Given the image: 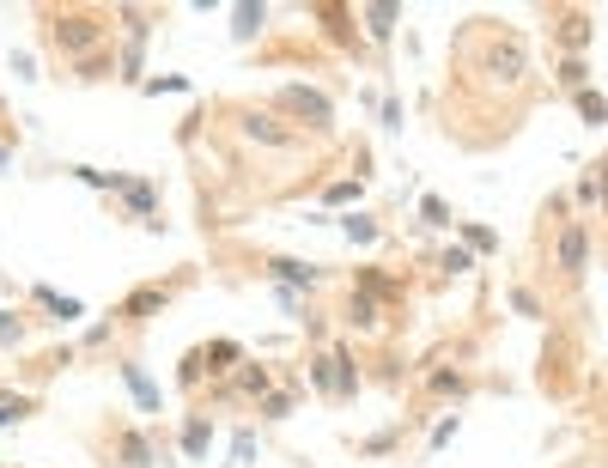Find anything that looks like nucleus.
Returning a JSON list of instances; mask_svg holds the SVG:
<instances>
[{"mask_svg": "<svg viewBox=\"0 0 608 468\" xmlns=\"http://www.w3.org/2000/svg\"><path fill=\"white\" fill-rule=\"evenodd\" d=\"M390 444H396V432H377V438H365V456H384Z\"/></svg>", "mask_w": 608, "mask_h": 468, "instance_id": "58836bf2", "label": "nucleus"}, {"mask_svg": "<svg viewBox=\"0 0 608 468\" xmlns=\"http://www.w3.org/2000/svg\"><path fill=\"white\" fill-rule=\"evenodd\" d=\"M329 365H335V402H353L359 396V359L347 347H329Z\"/></svg>", "mask_w": 608, "mask_h": 468, "instance_id": "9b49d317", "label": "nucleus"}, {"mask_svg": "<svg viewBox=\"0 0 608 468\" xmlns=\"http://www.w3.org/2000/svg\"><path fill=\"white\" fill-rule=\"evenodd\" d=\"M420 219H426L432 231H450V225H456V219H450V201H444V195H420Z\"/></svg>", "mask_w": 608, "mask_h": 468, "instance_id": "393cba45", "label": "nucleus"}, {"mask_svg": "<svg viewBox=\"0 0 608 468\" xmlns=\"http://www.w3.org/2000/svg\"><path fill=\"white\" fill-rule=\"evenodd\" d=\"M31 298H37V304L49 310L55 323H73V317H80V298H61L55 286H31Z\"/></svg>", "mask_w": 608, "mask_h": 468, "instance_id": "f3484780", "label": "nucleus"}, {"mask_svg": "<svg viewBox=\"0 0 608 468\" xmlns=\"http://www.w3.org/2000/svg\"><path fill=\"white\" fill-rule=\"evenodd\" d=\"M165 304H171V286H134V292L116 304V323H146V317H159Z\"/></svg>", "mask_w": 608, "mask_h": 468, "instance_id": "39448f33", "label": "nucleus"}, {"mask_svg": "<svg viewBox=\"0 0 608 468\" xmlns=\"http://www.w3.org/2000/svg\"><path fill=\"white\" fill-rule=\"evenodd\" d=\"M596 183H602V195H608V152H602V177H596Z\"/></svg>", "mask_w": 608, "mask_h": 468, "instance_id": "a19ab883", "label": "nucleus"}, {"mask_svg": "<svg viewBox=\"0 0 608 468\" xmlns=\"http://www.w3.org/2000/svg\"><path fill=\"white\" fill-rule=\"evenodd\" d=\"M25 414H37V396H19V389H0V426H13V420H25Z\"/></svg>", "mask_w": 608, "mask_h": 468, "instance_id": "4be33fe9", "label": "nucleus"}, {"mask_svg": "<svg viewBox=\"0 0 608 468\" xmlns=\"http://www.w3.org/2000/svg\"><path fill=\"white\" fill-rule=\"evenodd\" d=\"M353 292H365V298H377V304H384V298H402V286L384 280L377 268H359V274H353Z\"/></svg>", "mask_w": 608, "mask_h": 468, "instance_id": "aec40b11", "label": "nucleus"}, {"mask_svg": "<svg viewBox=\"0 0 608 468\" xmlns=\"http://www.w3.org/2000/svg\"><path fill=\"white\" fill-rule=\"evenodd\" d=\"M122 383L134 389V402H140V414H159V389H152V377H146V371H140L134 359L122 365Z\"/></svg>", "mask_w": 608, "mask_h": 468, "instance_id": "dca6fc26", "label": "nucleus"}, {"mask_svg": "<svg viewBox=\"0 0 608 468\" xmlns=\"http://www.w3.org/2000/svg\"><path fill=\"white\" fill-rule=\"evenodd\" d=\"M341 231H347V244H377V219L371 213H347Z\"/></svg>", "mask_w": 608, "mask_h": 468, "instance_id": "a878e982", "label": "nucleus"}, {"mask_svg": "<svg viewBox=\"0 0 608 468\" xmlns=\"http://www.w3.org/2000/svg\"><path fill=\"white\" fill-rule=\"evenodd\" d=\"M256 414H262V420H286V414H292V396H286V389H268V396L256 402Z\"/></svg>", "mask_w": 608, "mask_h": 468, "instance_id": "c85d7f7f", "label": "nucleus"}, {"mask_svg": "<svg viewBox=\"0 0 608 468\" xmlns=\"http://www.w3.org/2000/svg\"><path fill=\"white\" fill-rule=\"evenodd\" d=\"M140 49H146V43H128V49H122V80H140Z\"/></svg>", "mask_w": 608, "mask_h": 468, "instance_id": "e433bc0d", "label": "nucleus"}, {"mask_svg": "<svg viewBox=\"0 0 608 468\" xmlns=\"http://www.w3.org/2000/svg\"><path fill=\"white\" fill-rule=\"evenodd\" d=\"M177 444H183V456H189V462H201V456H207V444H213V420H207V414H183Z\"/></svg>", "mask_w": 608, "mask_h": 468, "instance_id": "9d476101", "label": "nucleus"}, {"mask_svg": "<svg viewBox=\"0 0 608 468\" xmlns=\"http://www.w3.org/2000/svg\"><path fill=\"white\" fill-rule=\"evenodd\" d=\"M450 438H456V414H450V420H438V432H432V450H438V444H450Z\"/></svg>", "mask_w": 608, "mask_h": 468, "instance_id": "ea45409f", "label": "nucleus"}, {"mask_svg": "<svg viewBox=\"0 0 608 468\" xmlns=\"http://www.w3.org/2000/svg\"><path fill=\"white\" fill-rule=\"evenodd\" d=\"M554 268H560L566 280H584V268H590V225H584V219H566V225H560Z\"/></svg>", "mask_w": 608, "mask_h": 468, "instance_id": "7ed1b4c3", "label": "nucleus"}, {"mask_svg": "<svg viewBox=\"0 0 608 468\" xmlns=\"http://www.w3.org/2000/svg\"><path fill=\"white\" fill-rule=\"evenodd\" d=\"M347 323H353L359 335H371L377 323H384V317H377V298H365V292H347Z\"/></svg>", "mask_w": 608, "mask_h": 468, "instance_id": "6ab92c4d", "label": "nucleus"}, {"mask_svg": "<svg viewBox=\"0 0 608 468\" xmlns=\"http://www.w3.org/2000/svg\"><path fill=\"white\" fill-rule=\"evenodd\" d=\"M268 383H274V377H268V365L244 359V365H238V377L225 383V396H256V402H262V396H268Z\"/></svg>", "mask_w": 608, "mask_h": 468, "instance_id": "f8f14e48", "label": "nucleus"}, {"mask_svg": "<svg viewBox=\"0 0 608 468\" xmlns=\"http://www.w3.org/2000/svg\"><path fill=\"white\" fill-rule=\"evenodd\" d=\"M438 268H444V274H469V268H475V256H469V250H463V244H450V250H444V262H438Z\"/></svg>", "mask_w": 608, "mask_h": 468, "instance_id": "72a5a7b5", "label": "nucleus"}, {"mask_svg": "<svg viewBox=\"0 0 608 468\" xmlns=\"http://www.w3.org/2000/svg\"><path fill=\"white\" fill-rule=\"evenodd\" d=\"M560 25H554V37H560V49L566 55H584L590 49V37H596V25H590V13H578V7H566V13H554Z\"/></svg>", "mask_w": 608, "mask_h": 468, "instance_id": "0eeeda50", "label": "nucleus"}, {"mask_svg": "<svg viewBox=\"0 0 608 468\" xmlns=\"http://www.w3.org/2000/svg\"><path fill=\"white\" fill-rule=\"evenodd\" d=\"M572 201H578V207H590V201H602V183H596V177H578V189H572Z\"/></svg>", "mask_w": 608, "mask_h": 468, "instance_id": "c9c22d12", "label": "nucleus"}, {"mask_svg": "<svg viewBox=\"0 0 608 468\" xmlns=\"http://www.w3.org/2000/svg\"><path fill=\"white\" fill-rule=\"evenodd\" d=\"M244 134L262 146H292V128H280V116H268V110H244Z\"/></svg>", "mask_w": 608, "mask_h": 468, "instance_id": "1a4fd4ad", "label": "nucleus"}, {"mask_svg": "<svg viewBox=\"0 0 608 468\" xmlns=\"http://www.w3.org/2000/svg\"><path fill=\"white\" fill-rule=\"evenodd\" d=\"M359 19H365V31H371L377 43H384V37L396 31V19H402V7H396V0H377V7H359Z\"/></svg>", "mask_w": 608, "mask_h": 468, "instance_id": "2eb2a0df", "label": "nucleus"}, {"mask_svg": "<svg viewBox=\"0 0 608 468\" xmlns=\"http://www.w3.org/2000/svg\"><path fill=\"white\" fill-rule=\"evenodd\" d=\"M311 383H317V389H323V396L335 402V365H329V347H323V353L311 359Z\"/></svg>", "mask_w": 608, "mask_h": 468, "instance_id": "c756f323", "label": "nucleus"}, {"mask_svg": "<svg viewBox=\"0 0 608 468\" xmlns=\"http://www.w3.org/2000/svg\"><path fill=\"white\" fill-rule=\"evenodd\" d=\"M262 268H268L274 286H286V292H317V286H323V268H317V262H298V256H268Z\"/></svg>", "mask_w": 608, "mask_h": 468, "instance_id": "20e7f679", "label": "nucleus"}, {"mask_svg": "<svg viewBox=\"0 0 608 468\" xmlns=\"http://www.w3.org/2000/svg\"><path fill=\"white\" fill-rule=\"evenodd\" d=\"M456 231H463V250H469V256H493V250H499V238H493L487 225H463V219H456Z\"/></svg>", "mask_w": 608, "mask_h": 468, "instance_id": "5701e85b", "label": "nucleus"}, {"mask_svg": "<svg viewBox=\"0 0 608 468\" xmlns=\"http://www.w3.org/2000/svg\"><path fill=\"white\" fill-rule=\"evenodd\" d=\"M572 104H578V116H584V122H608V98H602V92H590V86H584V92H572Z\"/></svg>", "mask_w": 608, "mask_h": 468, "instance_id": "bb28decb", "label": "nucleus"}, {"mask_svg": "<svg viewBox=\"0 0 608 468\" xmlns=\"http://www.w3.org/2000/svg\"><path fill=\"white\" fill-rule=\"evenodd\" d=\"M426 389H432V396H450V402H463L475 383H469V371H456V365H438V371L426 377Z\"/></svg>", "mask_w": 608, "mask_h": 468, "instance_id": "4468645a", "label": "nucleus"}, {"mask_svg": "<svg viewBox=\"0 0 608 468\" xmlns=\"http://www.w3.org/2000/svg\"><path fill=\"white\" fill-rule=\"evenodd\" d=\"M560 86H566V92H584V86H590L584 55H566V61H560Z\"/></svg>", "mask_w": 608, "mask_h": 468, "instance_id": "cd10ccee", "label": "nucleus"}, {"mask_svg": "<svg viewBox=\"0 0 608 468\" xmlns=\"http://www.w3.org/2000/svg\"><path fill=\"white\" fill-rule=\"evenodd\" d=\"M201 371H207V353L195 347V353H183V371H177V383H183V389H195V383H201Z\"/></svg>", "mask_w": 608, "mask_h": 468, "instance_id": "473e14b6", "label": "nucleus"}, {"mask_svg": "<svg viewBox=\"0 0 608 468\" xmlns=\"http://www.w3.org/2000/svg\"><path fill=\"white\" fill-rule=\"evenodd\" d=\"M104 67H110V61H104V49H98V55H86V61H80V80H104Z\"/></svg>", "mask_w": 608, "mask_h": 468, "instance_id": "4c0bfd02", "label": "nucleus"}, {"mask_svg": "<svg viewBox=\"0 0 608 468\" xmlns=\"http://www.w3.org/2000/svg\"><path fill=\"white\" fill-rule=\"evenodd\" d=\"M262 25H268V7H262V0H256V7H250V0H244V7H232V37H238V43H250Z\"/></svg>", "mask_w": 608, "mask_h": 468, "instance_id": "a211bd4d", "label": "nucleus"}, {"mask_svg": "<svg viewBox=\"0 0 608 468\" xmlns=\"http://www.w3.org/2000/svg\"><path fill=\"white\" fill-rule=\"evenodd\" d=\"M116 468H159V450H152V438L140 426L116 432Z\"/></svg>", "mask_w": 608, "mask_h": 468, "instance_id": "423d86ee", "label": "nucleus"}, {"mask_svg": "<svg viewBox=\"0 0 608 468\" xmlns=\"http://www.w3.org/2000/svg\"><path fill=\"white\" fill-rule=\"evenodd\" d=\"M25 341V317L19 310H0V347H19Z\"/></svg>", "mask_w": 608, "mask_h": 468, "instance_id": "2f4dec72", "label": "nucleus"}, {"mask_svg": "<svg viewBox=\"0 0 608 468\" xmlns=\"http://www.w3.org/2000/svg\"><path fill=\"white\" fill-rule=\"evenodd\" d=\"M122 201H128V213L134 219H146V225H159V189H152L146 177H122V189H116Z\"/></svg>", "mask_w": 608, "mask_h": 468, "instance_id": "6e6552de", "label": "nucleus"}, {"mask_svg": "<svg viewBox=\"0 0 608 468\" xmlns=\"http://www.w3.org/2000/svg\"><path fill=\"white\" fill-rule=\"evenodd\" d=\"M43 37H49L61 55L86 61V55L104 49V37H110V13H98V7H61V13H49Z\"/></svg>", "mask_w": 608, "mask_h": 468, "instance_id": "f257e3e1", "label": "nucleus"}, {"mask_svg": "<svg viewBox=\"0 0 608 468\" xmlns=\"http://www.w3.org/2000/svg\"><path fill=\"white\" fill-rule=\"evenodd\" d=\"M359 195H365V183H359V177H335V183L323 189V207H353Z\"/></svg>", "mask_w": 608, "mask_h": 468, "instance_id": "b1692460", "label": "nucleus"}, {"mask_svg": "<svg viewBox=\"0 0 608 468\" xmlns=\"http://www.w3.org/2000/svg\"><path fill=\"white\" fill-rule=\"evenodd\" d=\"M511 310H517V317H548V310H542V298L529 292V286H511Z\"/></svg>", "mask_w": 608, "mask_h": 468, "instance_id": "7c9ffc66", "label": "nucleus"}, {"mask_svg": "<svg viewBox=\"0 0 608 468\" xmlns=\"http://www.w3.org/2000/svg\"><path fill=\"white\" fill-rule=\"evenodd\" d=\"M250 462H256V438L238 432V438H232V468H250Z\"/></svg>", "mask_w": 608, "mask_h": 468, "instance_id": "f704fd0d", "label": "nucleus"}, {"mask_svg": "<svg viewBox=\"0 0 608 468\" xmlns=\"http://www.w3.org/2000/svg\"><path fill=\"white\" fill-rule=\"evenodd\" d=\"M311 19H323V31H329L335 43H347V49L359 43V31H353L359 13H353V7H311Z\"/></svg>", "mask_w": 608, "mask_h": 468, "instance_id": "ddd939ff", "label": "nucleus"}, {"mask_svg": "<svg viewBox=\"0 0 608 468\" xmlns=\"http://www.w3.org/2000/svg\"><path fill=\"white\" fill-rule=\"evenodd\" d=\"M201 353H207V371H213V377H219V371H238V365H244V347H238V341H207Z\"/></svg>", "mask_w": 608, "mask_h": 468, "instance_id": "412c9836", "label": "nucleus"}, {"mask_svg": "<svg viewBox=\"0 0 608 468\" xmlns=\"http://www.w3.org/2000/svg\"><path fill=\"white\" fill-rule=\"evenodd\" d=\"M274 110H286L292 122H304L311 134H329V128H335V104H329V98H323L317 86H280Z\"/></svg>", "mask_w": 608, "mask_h": 468, "instance_id": "f03ea898", "label": "nucleus"}]
</instances>
